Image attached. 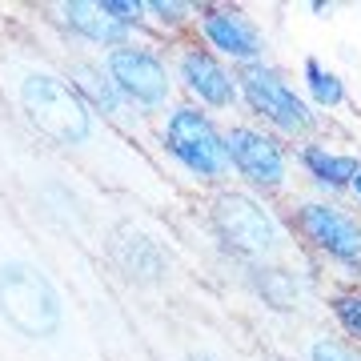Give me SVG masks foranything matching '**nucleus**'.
Listing matches in <instances>:
<instances>
[{
	"mask_svg": "<svg viewBox=\"0 0 361 361\" xmlns=\"http://www.w3.org/2000/svg\"><path fill=\"white\" fill-rule=\"evenodd\" d=\"M13 104L28 125L49 137L56 149H65L73 161L97 173V177L121 180L125 165H141V153L116 137V125L104 121L85 97L65 80V73L37 61H13Z\"/></svg>",
	"mask_w": 361,
	"mask_h": 361,
	"instance_id": "obj_1",
	"label": "nucleus"
},
{
	"mask_svg": "<svg viewBox=\"0 0 361 361\" xmlns=\"http://www.w3.org/2000/svg\"><path fill=\"white\" fill-rule=\"evenodd\" d=\"M0 313L28 341H49L65 325V301H61V293L28 261L0 265Z\"/></svg>",
	"mask_w": 361,
	"mask_h": 361,
	"instance_id": "obj_2",
	"label": "nucleus"
},
{
	"mask_svg": "<svg viewBox=\"0 0 361 361\" xmlns=\"http://www.w3.org/2000/svg\"><path fill=\"white\" fill-rule=\"evenodd\" d=\"M161 145L197 180H225L233 169L229 149H225V133L197 104H169L165 121H161Z\"/></svg>",
	"mask_w": 361,
	"mask_h": 361,
	"instance_id": "obj_3",
	"label": "nucleus"
},
{
	"mask_svg": "<svg viewBox=\"0 0 361 361\" xmlns=\"http://www.w3.org/2000/svg\"><path fill=\"white\" fill-rule=\"evenodd\" d=\"M101 61H104V73L113 77L125 109H137L141 116L169 109V101H173V73H169L165 56L153 52V44L129 40L121 49H109Z\"/></svg>",
	"mask_w": 361,
	"mask_h": 361,
	"instance_id": "obj_4",
	"label": "nucleus"
},
{
	"mask_svg": "<svg viewBox=\"0 0 361 361\" xmlns=\"http://www.w3.org/2000/svg\"><path fill=\"white\" fill-rule=\"evenodd\" d=\"M241 97L249 101V109L257 116H265L273 129L289 133H310L313 129V109L305 104V97H297V89L269 65H249L241 68Z\"/></svg>",
	"mask_w": 361,
	"mask_h": 361,
	"instance_id": "obj_5",
	"label": "nucleus"
},
{
	"mask_svg": "<svg viewBox=\"0 0 361 361\" xmlns=\"http://www.w3.org/2000/svg\"><path fill=\"white\" fill-rule=\"evenodd\" d=\"M213 225H217L221 241L245 257H269L281 245V229L273 213L249 193H221L213 205Z\"/></svg>",
	"mask_w": 361,
	"mask_h": 361,
	"instance_id": "obj_6",
	"label": "nucleus"
},
{
	"mask_svg": "<svg viewBox=\"0 0 361 361\" xmlns=\"http://www.w3.org/2000/svg\"><path fill=\"white\" fill-rule=\"evenodd\" d=\"M225 149H229V165L257 189H281L285 173H289V161H285V149L273 141L269 133L249 129V125H233L225 133Z\"/></svg>",
	"mask_w": 361,
	"mask_h": 361,
	"instance_id": "obj_7",
	"label": "nucleus"
},
{
	"mask_svg": "<svg viewBox=\"0 0 361 361\" xmlns=\"http://www.w3.org/2000/svg\"><path fill=\"white\" fill-rule=\"evenodd\" d=\"M297 229L325 257L341 261V265H361V225L345 209L329 205V201H310V205L297 209Z\"/></svg>",
	"mask_w": 361,
	"mask_h": 361,
	"instance_id": "obj_8",
	"label": "nucleus"
},
{
	"mask_svg": "<svg viewBox=\"0 0 361 361\" xmlns=\"http://www.w3.org/2000/svg\"><path fill=\"white\" fill-rule=\"evenodd\" d=\"M177 80L193 101L209 109H233V101L241 97V80L221 65L217 52L201 49V44H185L177 52Z\"/></svg>",
	"mask_w": 361,
	"mask_h": 361,
	"instance_id": "obj_9",
	"label": "nucleus"
},
{
	"mask_svg": "<svg viewBox=\"0 0 361 361\" xmlns=\"http://www.w3.org/2000/svg\"><path fill=\"white\" fill-rule=\"evenodd\" d=\"M197 28H201L209 52H221V56H229V61H237L245 68L261 65L265 40H261V28L241 8H201Z\"/></svg>",
	"mask_w": 361,
	"mask_h": 361,
	"instance_id": "obj_10",
	"label": "nucleus"
},
{
	"mask_svg": "<svg viewBox=\"0 0 361 361\" xmlns=\"http://www.w3.org/2000/svg\"><path fill=\"white\" fill-rule=\"evenodd\" d=\"M52 20L65 28L68 40L77 44H89V49H101V56L109 49H121L133 40V28H125L116 20L104 0H65V4H52Z\"/></svg>",
	"mask_w": 361,
	"mask_h": 361,
	"instance_id": "obj_11",
	"label": "nucleus"
},
{
	"mask_svg": "<svg viewBox=\"0 0 361 361\" xmlns=\"http://www.w3.org/2000/svg\"><path fill=\"white\" fill-rule=\"evenodd\" d=\"M65 80L73 85V89L85 97V101L97 109V113L104 116V121H113V125H121L125 121V101H121V92H116V85H113V77L104 73V61L97 56H68L65 61Z\"/></svg>",
	"mask_w": 361,
	"mask_h": 361,
	"instance_id": "obj_12",
	"label": "nucleus"
},
{
	"mask_svg": "<svg viewBox=\"0 0 361 361\" xmlns=\"http://www.w3.org/2000/svg\"><path fill=\"white\" fill-rule=\"evenodd\" d=\"M301 165L310 169V177L322 185V189H349L353 177H357L361 161L345 153H334L329 145H305L301 149Z\"/></svg>",
	"mask_w": 361,
	"mask_h": 361,
	"instance_id": "obj_13",
	"label": "nucleus"
},
{
	"mask_svg": "<svg viewBox=\"0 0 361 361\" xmlns=\"http://www.w3.org/2000/svg\"><path fill=\"white\" fill-rule=\"evenodd\" d=\"M305 89H310L313 104H322V109H337V104H345V80L337 77L334 68H325L317 56H305Z\"/></svg>",
	"mask_w": 361,
	"mask_h": 361,
	"instance_id": "obj_14",
	"label": "nucleus"
},
{
	"mask_svg": "<svg viewBox=\"0 0 361 361\" xmlns=\"http://www.w3.org/2000/svg\"><path fill=\"white\" fill-rule=\"evenodd\" d=\"M121 237H125V241H116V257L125 261V269H129L133 277H137V273H141V277H157V273H161V253L149 245V237H141V233L133 237V229H121Z\"/></svg>",
	"mask_w": 361,
	"mask_h": 361,
	"instance_id": "obj_15",
	"label": "nucleus"
},
{
	"mask_svg": "<svg viewBox=\"0 0 361 361\" xmlns=\"http://www.w3.org/2000/svg\"><path fill=\"white\" fill-rule=\"evenodd\" d=\"M257 273H265V277H257L261 293L269 297L277 310H289L293 305V281H289V273L285 269H257Z\"/></svg>",
	"mask_w": 361,
	"mask_h": 361,
	"instance_id": "obj_16",
	"label": "nucleus"
},
{
	"mask_svg": "<svg viewBox=\"0 0 361 361\" xmlns=\"http://www.w3.org/2000/svg\"><path fill=\"white\" fill-rule=\"evenodd\" d=\"M334 313H337V322L345 325L349 334L361 341V289H353V293H341L334 301Z\"/></svg>",
	"mask_w": 361,
	"mask_h": 361,
	"instance_id": "obj_17",
	"label": "nucleus"
},
{
	"mask_svg": "<svg viewBox=\"0 0 361 361\" xmlns=\"http://www.w3.org/2000/svg\"><path fill=\"white\" fill-rule=\"evenodd\" d=\"M310 361H361V353H353L349 345H341L334 337H317L310 345Z\"/></svg>",
	"mask_w": 361,
	"mask_h": 361,
	"instance_id": "obj_18",
	"label": "nucleus"
},
{
	"mask_svg": "<svg viewBox=\"0 0 361 361\" xmlns=\"http://www.w3.org/2000/svg\"><path fill=\"white\" fill-rule=\"evenodd\" d=\"M104 8H109V13H113L125 28H133V32L145 25V13H149L141 0H104Z\"/></svg>",
	"mask_w": 361,
	"mask_h": 361,
	"instance_id": "obj_19",
	"label": "nucleus"
},
{
	"mask_svg": "<svg viewBox=\"0 0 361 361\" xmlns=\"http://www.w3.org/2000/svg\"><path fill=\"white\" fill-rule=\"evenodd\" d=\"M145 8H149V13L161 20V25H180L185 16L193 13V8H189V4H180V0H149Z\"/></svg>",
	"mask_w": 361,
	"mask_h": 361,
	"instance_id": "obj_20",
	"label": "nucleus"
},
{
	"mask_svg": "<svg viewBox=\"0 0 361 361\" xmlns=\"http://www.w3.org/2000/svg\"><path fill=\"white\" fill-rule=\"evenodd\" d=\"M353 193H357V201H361V169H357V177H353V185H349Z\"/></svg>",
	"mask_w": 361,
	"mask_h": 361,
	"instance_id": "obj_21",
	"label": "nucleus"
},
{
	"mask_svg": "<svg viewBox=\"0 0 361 361\" xmlns=\"http://www.w3.org/2000/svg\"><path fill=\"white\" fill-rule=\"evenodd\" d=\"M189 361H213V357H205V353H193V357H189Z\"/></svg>",
	"mask_w": 361,
	"mask_h": 361,
	"instance_id": "obj_22",
	"label": "nucleus"
}]
</instances>
